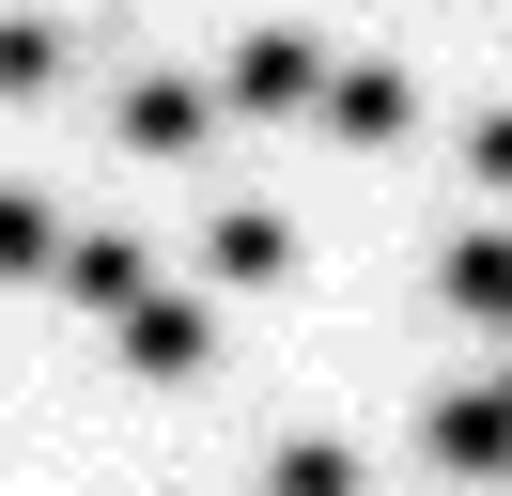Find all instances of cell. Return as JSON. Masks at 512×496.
Wrapping results in <instances>:
<instances>
[{
    "label": "cell",
    "mask_w": 512,
    "mask_h": 496,
    "mask_svg": "<svg viewBox=\"0 0 512 496\" xmlns=\"http://www.w3.org/2000/svg\"><path fill=\"white\" fill-rule=\"evenodd\" d=\"M311 109H326V124H342V140H357V155H388V140H404V124H419V78H404V62H342V78H326V93H311Z\"/></svg>",
    "instance_id": "3"
},
{
    "label": "cell",
    "mask_w": 512,
    "mask_h": 496,
    "mask_svg": "<svg viewBox=\"0 0 512 496\" xmlns=\"http://www.w3.org/2000/svg\"><path fill=\"white\" fill-rule=\"evenodd\" d=\"M202 264H218V279H280V264H295V217H280V202H233L218 233H202Z\"/></svg>",
    "instance_id": "7"
},
{
    "label": "cell",
    "mask_w": 512,
    "mask_h": 496,
    "mask_svg": "<svg viewBox=\"0 0 512 496\" xmlns=\"http://www.w3.org/2000/svg\"><path fill=\"white\" fill-rule=\"evenodd\" d=\"M202 124H218L202 78H140V93H125V155H202Z\"/></svg>",
    "instance_id": "6"
},
{
    "label": "cell",
    "mask_w": 512,
    "mask_h": 496,
    "mask_svg": "<svg viewBox=\"0 0 512 496\" xmlns=\"http://www.w3.org/2000/svg\"><path fill=\"white\" fill-rule=\"evenodd\" d=\"M466 171H481V186H512V109H481V124H466Z\"/></svg>",
    "instance_id": "12"
},
{
    "label": "cell",
    "mask_w": 512,
    "mask_h": 496,
    "mask_svg": "<svg viewBox=\"0 0 512 496\" xmlns=\"http://www.w3.org/2000/svg\"><path fill=\"white\" fill-rule=\"evenodd\" d=\"M202 357H218V295H140L125 310V372L140 388H187Z\"/></svg>",
    "instance_id": "1"
},
{
    "label": "cell",
    "mask_w": 512,
    "mask_h": 496,
    "mask_svg": "<svg viewBox=\"0 0 512 496\" xmlns=\"http://www.w3.org/2000/svg\"><path fill=\"white\" fill-rule=\"evenodd\" d=\"M47 279H63L78 310H140V295H156V264H140V233H63V264H47Z\"/></svg>",
    "instance_id": "5"
},
{
    "label": "cell",
    "mask_w": 512,
    "mask_h": 496,
    "mask_svg": "<svg viewBox=\"0 0 512 496\" xmlns=\"http://www.w3.org/2000/svg\"><path fill=\"white\" fill-rule=\"evenodd\" d=\"M63 264V233H47V202L32 186H0V279H47Z\"/></svg>",
    "instance_id": "10"
},
{
    "label": "cell",
    "mask_w": 512,
    "mask_h": 496,
    "mask_svg": "<svg viewBox=\"0 0 512 496\" xmlns=\"http://www.w3.org/2000/svg\"><path fill=\"white\" fill-rule=\"evenodd\" d=\"M419 450H435L450 481H512V388H435Z\"/></svg>",
    "instance_id": "2"
},
{
    "label": "cell",
    "mask_w": 512,
    "mask_h": 496,
    "mask_svg": "<svg viewBox=\"0 0 512 496\" xmlns=\"http://www.w3.org/2000/svg\"><path fill=\"white\" fill-rule=\"evenodd\" d=\"M450 310L512 326V233H450Z\"/></svg>",
    "instance_id": "8"
},
{
    "label": "cell",
    "mask_w": 512,
    "mask_h": 496,
    "mask_svg": "<svg viewBox=\"0 0 512 496\" xmlns=\"http://www.w3.org/2000/svg\"><path fill=\"white\" fill-rule=\"evenodd\" d=\"M47 78H63V31H47V16H0V93H47Z\"/></svg>",
    "instance_id": "11"
},
{
    "label": "cell",
    "mask_w": 512,
    "mask_h": 496,
    "mask_svg": "<svg viewBox=\"0 0 512 496\" xmlns=\"http://www.w3.org/2000/svg\"><path fill=\"white\" fill-rule=\"evenodd\" d=\"M264 496H357V450L342 434H295V450L264 465Z\"/></svg>",
    "instance_id": "9"
},
{
    "label": "cell",
    "mask_w": 512,
    "mask_h": 496,
    "mask_svg": "<svg viewBox=\"0 0 512 496\" xmlns=\"http://www.w3.org/2000/svg\"><path fill=\"white\" fill-rule=\"evenodd\" d=\"M311 93H326L311 31H249V47H233V109H311Z\"/></svg>",
    "instance_id": "4"
}]
</instances>
